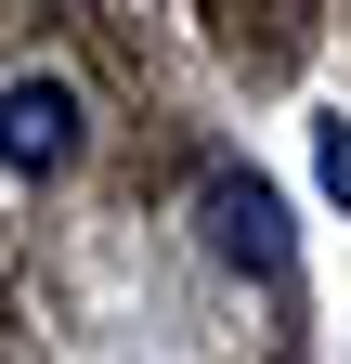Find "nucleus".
<instances>
[{
    "label": "nucleus",
    "instance_id": "2",
    "mask_svg": "<svg viewBox=\"0 0 351 364\" xmlns=\"http://www.w3.org/2000/svg\"><path fill=\"white\" fill-rule=\"evenodd\" d=\"M65 156H78V91L65 78H14V91H0V169L53 182Z\"/></svg>",
    "mask_w": 351,
    "mask_h": 364
},
{
    "label": "nucleus",
    "instance_id": "1",
    "mask_svg": "<svg viewBox=\"0 0 351 364\" xmlns=\"http://www.w3.org/2000/svg\"><path fill=\"white\" fill-rule=\"evenodd\" d=\"M195 221H208V260H234V273H260V287L286 273V196H274L260 169H208V196H195Z\"/></svg>",
    "mask_w": 351,
    "mask_h": 364
},
{
    "label": "nucleus",
    "instance_id": "3",
    "mask_svg": "<svg viewBox=\"0 0 351 364\" xmlns=\"http://www.w3.org/2000/svg\"><path fill=\"white\" fill-rule=\"evenodd\" d=\"M325 196L351 208V130H325Z\"/></svg>",
    "mask_w": 351,
    "mask_h": 364
}]
</instances>
